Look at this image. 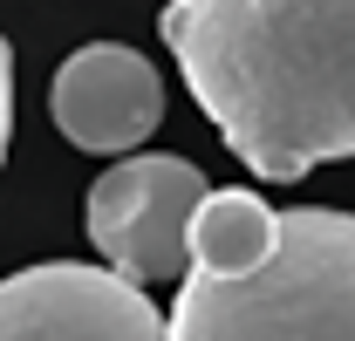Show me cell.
Wrapping results in <instances>:
<instances>
[{
    "label": "cell",
    "instance_id": "cell-1",
    "mask_svg": "<svg viewBox=\"0 0 355 341\" xmlns=\"http://www.w3.org/2000/svg\"><path fill=\"white\" fill-rule=\"evenodd\" d=\"M157 35L253 177L355 157V0H171Z\"/></svg>",
    "mask_w": 355,
    "mask_h": 341
},
{
    "label": "cell",
    "instance_id": "cell-2",
    "mask_svg": "<svg viewBox=\"0 0 355 341\" xmlns=\"http://www.w3.org/2000/svg\"><path fill=\"white\" fill-rule=\"evenodd\" d=\"M164 341H355V212L294 205L246 266H184Z\"/></svg>",
    "mask_w": 355,
    "mask_h": 341
},
{
    "label": "cell",
    "instance_id": "cell-3",
    "mask_svg": "<svg viewBox=\"0 0 355 341\" xmlns=\"http://www.w3.org/2000/svg\"><path fill=\"white\" fill-rule=\"evenodd\" d=\"M205 170L191 157H123L89 184V246L110 273L157 287L184 273V225L205 198Z\"/></svg>",
    "mask_w": 355,
    "mask_h": 341
},
{
    "label": "cell",
    "instance_id": "cell-4",
    "mask_svg": "<svg viewBox=\"0 0 355 341\" xmlns=\"http://www.w3.org/2000/svg\"><path fill=\"white\" fill-rule=\"evenodd\" d=\"M0 341H164V314L110 266L42 259L0 280Z\"/></svg>",
    "mask_w": 355,
    "mask_h": 341
},
{
    "label": "cell",
    "instance_id": "cell-5",
    "mask_svg": "<svg viewBox=\"0 0 355 341\" xmlns=\"http://www.w3.org/2000/svg\"><path fill=\"white\" fill-rule=\"evenodd\" d=\"M55 130L89 157H123L164 123V76L123 42L76 48L48 82Z\"/></svg>",
    "mask_w": 355,
    "mask_h": 341
},
{
    "label": "cell",
    "instance_id": "cell-6",
    "mask_svg": "<svg viewBox=\"0 0 355 341\" xmlns=\"http://www.w3.org/2000/svg\"><path fill=\"white\" fill-rule=\"evenodd\" d=\"M7 137H14V48L0 35V164H7Z\"/></svg>",
    "mask_w": 355,
    "mask_h": 341
}]
</instances>
